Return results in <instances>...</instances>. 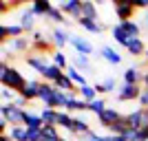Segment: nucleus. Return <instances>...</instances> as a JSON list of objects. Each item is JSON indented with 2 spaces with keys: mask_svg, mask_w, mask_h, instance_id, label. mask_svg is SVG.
<instances>
[{
  "mask_svg": "<svg viewBox=\"0 0 148 141\" xmlns=\"http://www.w3.org/2000/svg\"><path fill=\"white\" fill-rule=\"evenodd\" d=\"M60 11L64 13V16H71V18H75V22L80 20L82 16V0H64V2H60Z\"/></svg>",
  "mask_w": 148,
  "mask_h": 141,
  "instance_id": "obj_7",
  "label": "nucleus"
},
{
  "mask_svg": "<svg viewBox=\"0 0 148 141\" xmlns=\"http://www.w3.org/2000/svg\"><path fill=\"white\" fill-rule=\"evenodd\" d=\"M47 18L53 20V22H58V25H64V22H66V16H64V13L60 11V7H56V5H53V9L49 11V16H47Z\"/></svg>",
  "mask_w": 148,
  "mask_h": 141,
  "instance_id": "obj_34",
  "label": "nucleus"
},
{
  "mask_svg": "<svg viewBox=\"0 0 148 141\" xmlns=\"http://www.w3.org/2000/svg\"><path fill=\"white\" fill-rule=\"evenodd\" d=\"M64 73H66V77H69V80H71V82H73V84L77 86V88H82V86H86V84H88L86 75L82 73L80 68H75L73 64H71V66H69L66 71H64Z\"/></svg>",
  "mask_w": 148,
  "mask_h": 141,
  "instance_id": "obj_17",
  "label": "nucleus"
},
{
  "mask_svg": "<svg viewBox=\"0 0 148 141\" xmlns=\"http://www.w3.org/2000/svg\"><path fill=\"white\" fill-rule=\"evenodd\" d=\"M40 117H42L44 126H56V128H58L60 110H56V108H42V110H40Z\"/></svg>",
  "mask_w": 148,
  "mask_h": 141,
  "instance_id": "obj_20",
  "label": "nucleus"
},
{
  "mask_svg": "<svg viewBox=\"0 0 148 141\" xmlns=\"http://www.w3.org/2000/svg\"><path fill=\"white\" fill-rule=\"evenodd\" d=\"M144 55H146V60H148V49H146V53H144Z\"/></svg>",
  "mask_w": 148,
  "mask_h": 141,
  "instance_id": "obj_41",
  "label": "nucleus"
},
{
  "mask_svg": "<svg viewBox=\"0 0 148 141\" xmlns=\"http://www.w3.org/2000/svg\"><path fill=\"white\" fill-rule=\"evenodd\" d=\"M113 9H115V18L119 22H128V20H133V13H135L137 7L133 0H117L113 5Z\"/></svg>",
  "mask_w": 148,
  "mask_h": 141,
  "instance_id": "obj_4",
  "label": "nucleus"
},
{
  "mask_svg": "<svg viewBox=\"0 0 148 141\" xmlns=\"http://www.w3.org/2000/svg\"><path fill=\"white\" fill-rule=\"evenodd\" d=\"M144 82V75L139 71V66H130L124 71V84H130V86H139Z\"/></svg>",
  "mask_w": 148,
  "mask_h": 141,
  "instance_id": "obj_16",
  "label": "nucleus"
},
{
  "mask_svg": "<svg viewBox=\"0 0 148 141\" xmlns=\"http://www.w3.org/2000/svg\"><path fill=\"white\" fill-rule=\"evenodd\" d=\"M71 46L75 49V53H82V55H91L93 51V42H88L84 35H75V33H71Z\"/></svg>",
  "mask_w": 148,
  "mask_h": 141,
  "instance_id": "obj_6",
  "label": "nucleus"
},
{
  "mask_svg": "<svg viewBox=\"0 0 148 141\" xmlns=\"http://www.w3.org/2000/svg\"><path fill=\"white\" fill-rule=\"evenodd\" d=\"M71 64H73L75 68H80V71H88V68H91V60H88V55H82V53H73Z\"/></svg>",
  "mask_w": 148,
  "mask_h": 141,
  "instance_id": "obj_30",
  "label": "nucleus"
},
{
  "mask_svg": "<svg viewBox=\"0 0 148 141\" xmlns=\"http://www.w3.org/2000/svg\"><path fill=\"white\" fill-rule=\"evenodd\" d=\"M111 35L115 37V42H117V44H122L124 49L128 46V42H130V40H135V37H130V35H128V31L124 29V25H122V22H117V25H115V27L111 29Z\"/></svg>",
  "mask_w": 148,
  "mask_h": 141,
  "instance_id": "obj_14",
  "label": "nucleus"
},
{
  "mask_svg": "<svg viewBox=\"0 0 148 141\" xmlns=\"http://www.w3.org/2000/svg\"><path fill=\"white\" fill-rule=\"evenodd\" d=\"M62 73H64V71H62V68H58L56 64H53V62H51L49 66L44 68V73H42V77H44V82H47V84H56V80H58V77H60Z\"/></svg>",
  "mask_w": 148,
  "mask_h": 141,
  "instance_id": "obj_25",
  "label": "nucleus"
},
{
  "mask_svg": "<svg viewBox=\"0 0 148 141\" xmlns=\"http://www.w3.org/2000/svg\"><path fill=\"white\" fill-rule=\"evenodd\" d=\"M7 11V2H2V0H0V13H5Z\"/></svg>",
  "mask_w": 148,
  "mask_h": 141,
  "instance_id": "obj_37",
  "label": "nucleus"
},
{
  "mask_svg": "<svg viewBox=\"0 0 148 141\" xmlns=\"http://www.w3.org/2000/svg\"><path fill=\"white\" fill-rule=\"evenodd\" d=\"M25 112L22 108H18L16 104H2L0 106V117L7 119L9 126H25Z\"/></svg>",
  "mask_w": 148,
  "mask_h": 141,
  "instance_id": "obj_2",
  "label": "nucleus"
},
{
  "mask_svg": "<svg viewBox=\"0 0 148 141\" xmlns=\"http://www.w3.org/2000/svg\"><path fill=\"white\" fill-rule=\"evenodd\" d=\"M25 128H29V130H42L44 128V121L40 117V112H33V110L25 112Z\"/></svg>",
  "mask_w": 148,
  "mask_h": 141,
  "instance_id": "obj_15",
  "label": "nucleus"
},
{
  "mask_svg": "<svg viewBox=\"0 0 148 141\" xmlns=\"http://www.w3.org/2000/svg\"><path fill=\"white\" fill-rule=\"evenodd\" d=\"M51 40H53V46L62 51L69 42H71V33H66L62 27H56V29L51 31Z\"/></svg>",
  "mask_w": 148,
  "mask_h": 141,
  "instance_id": "obj_11",
  "label": "nucleus"
},
{
  "mask_svg": "<svg viewBox=\"0 0 148 141\" xmlns=\"http://www.w3.org/2000/svg\"><path fill=\"white\" fill-rule=\"evenodd\" d=\"M0 141H13V139L9 135H0Z\"/></svg>",
  "mask_w": 148,
  "mask_h": 141,
  "instance_id": "obj_39",
  "label": "nucleus"
},
{
  "mask_svg": "<svg viewBox=\"0 0 148 141\" xmlns=\"http://www.w3.org/2000/svg\"><path fill=\"white\" fill-rule=\"evenodd\" d=\"M64 110H66V112H84V110H88V104L84 101V99H80V97H73L66 104Z\"/></svg>",
  "mask_w": 148,
  "mask_h": 141,
  "instance_id": "obj_28",
  "label": "nucleus"
},
{
  "mask_svg": "<svg viewBox=\"0 0 148 141\" xmlns=\"http://www.w3.org/2000/svg\"><path fill=\"white\" fill-rule=\"evenodd\" d=\"M22 33H25V29L20 25H2L0 27V40L5 42L7 37L9 40H16V37H22Z\"/></svg>",
  "mask_w": 148,
  "mask_h": 141,
  "instance_id": "obj_13",
  "label": "nucleus"
},
{
  "mask_svg": "<svg viewBox=\"0 0 148 141\" xmlns=\"http://www.w3.org/2000/svg\"><path fill=\"white\" fill-rule=\"evenodd\" d=\"M77 93H80V99H84L86 104H91V101L97 99V91H95L93 84H86V86H82V88H77Z\"/></svg>",
  "mask_w": 148,
  "mask_h": 141,
  "instance_id": "obj_27",
  "label": "nucleus"
},
{
  "mask_svg": "<svg viewBox=\"0 0 148 141\" xmlns=\"http://www.w3.org/2000/svg\"><path fill=\"white\" fill-rule=\"evenodd\" d=\"M36 18H38V16L33 13V9H31V7H27L25 11L20 13V22H18V25L22 27L25 31H33V27H36Z\"/></svg>",
  "mask_w": 148,
  "mask_h": 141,
  "instance_id": "obj_18",
  "label": "nucleus"
},
{
  "mask_svg": "<svg viewBox=\"0 0 148 141\" xmlns=\"http://www.w3.org/2000/svg\"><path fill=\"white\" fill-rule=\"evenodd\" d=\"M40 101L44 104V108H56V110H60V91H58L53 84L42 82V88H40Z\"/></svg>",
  "mask_w": 148,
  "mask_h": 141,
  "instance_id": "obj_3",
  "label": "nucleus"
},
{
  "mask_svg": "<svg viewBox=\"0 0 148 141\" xmlns=\"http://www.w3.org/2000/svg\"><path fill=\"white\" fill-rule=\"evenodd\" d=\"M139 27H142L144 31H148V9H146V11H144L142 20H139Z\"/></svg>",
  "mask_w": 148,
  "mask_h": 141,
  "instance_id": "obj_36",
  "label": "nucleus"
},
{
  "mask_svg": "<svg viewBox=\"0 0 148 141\" xmlns=\"http://www.w3.org/2000/svg\"><path fill=\"white\" fill-rule=\"evenodd\" d=\"M31 9H33V13H36L38 18H47V16H49V11L53 9V5H51L49 0H33Z\"/></svg>",
  "mask_w": 148,
  "mask_h": 141,
  "instance_id": "obj_21",
  "label": "nucleus"
},
{
  "mask_svg": "<svg viewBox=\"0 0 148 141\" xmlns=\"http://www.w3.org/2000/svg\"><path fill=\"white\" fill-rule=\"evenodd\" d=\"M122 117H124V115H119L117 108H106V110L97 117V121H99V126H102V128H108V130H111L113 126L122 119Z\"/></svg>",
  "mask_w": 148,
  "mask_h": 141,
  "instance_id": "obj_8",
  "label": "nucleus"
},
{
  "mask_svg": "<svg viewBox=\"0 0 148 141\" xmlns=\"http://www.w3.org/2000/svg\"><path fill=\"white\" fill-rule=\"evenodd\" d=\"M27 82H29V80L20 73L18 68L9 66L7 62L0 64V84H2V86H7V88H11V91H16V93H22V91H25V86H27Z\"/></svg>",
  "mask_w": 148,
  "mask_h": 141,
  "instance_id": "obj_1",
  "label": "nucleus"
},
{
  "mask_svg": "<svg viewBox=\"0 0 148 141\" xmlns=\"http://www.w3.org/2000/svg\"><path fill=\"white\" fill-rule=\"evenodd\" d=\"M53 141H69V139H64V137H60V139H53Z\"/></svg>",
  "mask_w": 148,
  "mask_h": 141,
  "instance_id": "obj_40",
  "label": "nucleus"
},
{
  "mask_svg": "<svg viewBox=\"0 0 148 141\" xmlns=\"http://www.w3.org/2000/svg\"><path fill=\"white\" fill-rule=\"evenodd\" d=\"M144 91H148V73L144 75Z\"/></svg>",
  "mask_w": 148,
  "mask_h": 141,
  "instance_id": "obj_38",
  "label": "nucleus"
},
{
  "mask_svg": "<svg viewBox=\"0 0 148 141\" xmlns=\"http://www.w3.org/2000/svg\"><path fill=\"white\" fill-rule=\"evenodd\" d=\"M0 95H2V104H13V101L18 99L20 93H16V91H11V88L2 86V88H0Z\"/></svg>",
  "mask_w": 148,
  "mask_h": 141,
  "instance_id": "obj_33",
  "label": "nucleus"
},
{
  "mask_svg": "<svg viewBox=\"0 0 148 141\" xmlns=\"http://www.w3.org/2000/svg\"><path fill=\"white\" fill-rule=\"evenodd\" d=\"M95 86V91H97V95H104V93H111L117 88V80L115 77H106L104 82H97V84H93ZM119 91V88H117Z\"/></svg>",
  "mask_w": 148,
  "mask_h": 141,
  "instance_id": "obj_24",
  "label": "nucleus"
},
{
  "mask_svg": "<svg viewBox=\"0 0 148 141\" xmlns=\"http://www.w3.org/2000/svg\"><path fill=\"white\" fill-rule=\"evenodd\" d=\"M7 135L11 137L13 141H27V128L25 126H9Z\"/></svg>",
  "mask_w": 148,
  "mask_h": 141,
  "instance_id": "obj_31",
  "label": "nucleus"
},
{
  "mask_svg": "<svg viewBox=\"0 0 148 141\" xmlns=\"http://www.w3.org/2000/svg\"><path fill=\"white\" fill-rule=\"evenodd\" d=\"M27 141H44L42 130H29L27 128Z\"/></svg>",
  "mask_w": 148,
  "mask_h": 141,
  "instance_id": "obj_35",
  "label": "nucleus"
},
{
  "mask_svg": "<svg viewBox=\"0 0 148 141\" xmlns=\"http://www.w3.org/2000/svg\"><path fill=\"white\" fill-rule=\"evenodd\" d=\"M33 49V42H31V37L22 35V37H16V40H9V51H16V53H27Z\"/></svg>",
  "mask_w": 148,
  "mask_h": 141,
  "instance_id": "obj_12",
  "label": "nucleus"
},
{
  "mask_svg": "<svg viewBox=\"0 0 148 141\" xmlns=\"http://www.w3.org/2000/svg\"><path fill=\"white\" fill-rule=\"evenodd\" d=\"M97 55L102 57V60H106L108 64H113V66H117L119 62H122V55H119V53L113 49V46H102Z\"/></svg>",
  "mask_w": 148,
  "mask_h": 141,
  "instance_id": "obj_19",
  "label": "nucleus"
},
{
  "mask_svg": "<svg viewBox=\"0 0 148 141\" xmlns=\"http://www.w3.org/2000/svg\"><path fill=\"white\" fill-rule=\"evenodd\" d=\"M106 108H108V106H106V101H104L102 97H97L95 101H91V104H88V110H91L93 115H97V117L102 115V112H104Z\"/></svg>",
  "mask_w": 148,
  "mask_h": 141,
  "instance_id": "obj_32",
  "label": "nucleus"
},
{
  "mask_svg": "<svg viewBox=\"0 0 148 141\" xmlns=\"http://www.w3.org/2000/svg\"><path fill=\"white\" fill-rule=\"evenodd\" d=\"M144 93V88L139 86H130V84H122L117 91V99L119 101H133V99H139V95Z\"/></svg>",
  "mask_w": 148,
  "mask_h": 141,
  "instance_id": "obj_9",
  "label": "nucleus"
},
{
  "mask_svg": "<svg viewBox=\"0 0 148 141\" xmlns=\"http://www.w3.org/2000/svg\"><path fill=\"white\" fill-rule=\"evenodd\" d=\"M146 44H144V40L142 37H135V40H130L128 42V46H126V51H128L130 55L133 57H139V55H144V53H146Z\"/></svg>",
  "mask_w": 148,
  "mask_h": 141,
  "instance_id": "obj_23",
  "label": "nucleus"
},
{
  "mask_svg": "<svg viewBox=\"0 0 148 141\" xmlns=\"http://www.w3.org/2000/svg\"><path fill=\"white\" fill-rule=\"evenodd\" d=\"M51 62L56 64L58 68H62V71H66L71 64H69V60H66V55H64V51H60V49H56V51H51Z\"/></svg>",
  "mask_w": 148,
  "mask_h": 141,
  "instance_id": "obj_26",
  "label": "nucleus"
},
{
  "mask_svg": "<svg viewBox=\"0 0 148 141\" xmlns=\"http://www.w3.org/2000/svg\"><path fill=\"white\" fill-rule=\"evenodd\" d=\"M80 20H97V7L91 0H82V16Z\"/></svg>",
  "mask_w": 148,
  "mask_h": 141,
  "instance_id": "obj_22",
  "label": "nucleus"
},
{
  "mask_svg": "<svg viewBox=\"0 0 148 141\" xmlns=\"http://www.w3.org/2000/svg\"><path fill=\"white\" fill-rule=\"evenodd\" d=\"M126 119H128V126L133 132L135 130H146L148 128V108H137L130 115H126Z\"/></svg>",
  "mask_w": 148,
  "mask_h": 141,
  "instance_id": "obj_5",
  "label": "nucleus"
},
{
  "mask_svg": "<svg viewBox=\"0 0 148 141\" xmlns=\"http://www.w3.org/2000/svg\"><path fill=\"white\" fill-rule=\"evenodd\" d=\"M77 25L82 27V29H86L88 33H102V31H104V25H99L97 20H77Z\"/></svg>",
  "mask_w": 148,
  "mask_h": 141,
  "instance_id": "obj_29",
  "label": "nucleus"
},
{
  "mask_svg": "<svg viewBox=\"0 0 148 141\" xmlns=\"http://www.w3.org/2000/svg\"><path fill=\"white\" fill-rule=\"evenodd\" d=\"M40 88H42V82L29 80V82H27V86H25V91L20 93V95H22L27 101H36V99H40Z\"/></svg>",
  "mask_w": 148,
  "mask_h": 141,
  "instance_id": "obj_10",
  "label": "nucleus"
}]
</instances>
